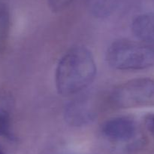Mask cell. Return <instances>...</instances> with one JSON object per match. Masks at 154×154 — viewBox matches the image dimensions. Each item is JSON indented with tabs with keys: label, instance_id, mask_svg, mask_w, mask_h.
<instances>
[{
	"label": "cell",
	"instance_id": "obj_1",
	"mask_svg": "<svg viewBox=\"0 0 154 154\" xmlns=\"http://www.w3.org/2000/svg\"><path fill=\"white\" fill-rule=\"evenodd\" d=\"M96 63L90 51L83 46L70 48L61 57L55 73L59 94L71 96L80 93L94 81Z\"/></svg>",
	"mask_w": 154,
	"mask_h": 154
},
{
	"label": "cell",
	"instance_id": "obj_2",
	"mask_svg": "<svg viewBox=\"0 0 154 154\" xmlns=\"http://www.w3.org/2000/svg\"><path fill=\"white\" fill-rule=\"evenodd\" d=\"M106 60L118 70H141L154 66V48L141 42L120 39L108 47Z\"/></svg>",
	"mask_w": 154,
	"mask_h": 154
},
{
	"label": "cell",
	"instance_id": "obj_3",
	"mask_svg": "<svg viewBox=\"0 0 154 154\" xmlns=\"http://www.w3.org/2000/svg\"><path fill=\"white\" fill-rule=\"evenodd\" d=\"M111 100L119 108L153 107L154 78H138L125 82L113 90Z\"/></svg>",
	"mask_w": 154,
	"mask_h": 154
},
{
	"label": "cell",
	"instance_id": "obj_4",
	"mask_svg": "<svg viewBox=\"0 0 154 154\" xmlns=\"http://www.w3.org/2000/svg\"><path fill=\"white\" fill-rule=\"evenodd\" d=\"M102 131L107 138L112 141H129L136 136L137 125L132 118L119 116L104 122Z\"/></svg>",
	"mask_w": 154,
	"mask_h": 154
},
{
	"label": "cell",
	"instance_id": "obj_5",
	"mask_svg": "<svg viewBox=\"0 0 154 154\" xmlns=\"http://www.w3.org/2000/svg\"><path fill=\"white\" fill-rule=\"evenodd\" d=\"M65 119L72 126H84L96 118V112L91 103L87 98L72 101L65 108Z\"/></svg>",
	"mask_w": 154,
	"mask_h": 154
},
{
	"label": "cell",
	"instance_id": "obj_6",
	"mask_svg": "<svg viewBox=\"0 0 154 154\" xmlns=\"http://www.w3.org/2000/svg\"><path fill=\"white\" fill-rule=\"evenodd\" d=\"M132 30L140 42L154 48V14H142L135 17Z\"/></svg>",
	"mask_w": 154,
	"mask_h": 154
},
{
	"label": "cell",
	"instance_id": "obj_7",
	"mask_svg": "<svg viewBox=\"0 0 154 154\" xmlns=\"http://www.w3.org/2000/svg\"><path fill=\"white\" fill-rule=\"evenodd\" d=\"M119 0H87L89 11L96 18H106L114 11Z\"/></svg>",
	"mask_w": 154,
	"mask_h": 154
},
{
	"label": "cell",
	"instance_id": "obj_8",
	"mask_svg": "<svg viewBox=\"0 0 154 154\" xmlns=\"http://www.w3.org/2000/svg\"><path fill=\"white\" fill-rule=\"evenodd\" d=\"M10 29V13L7 5L0 2V52L5 46Z\"/></svg>",
	"mask_w": 154,
	"mask_h": 154
},
{
	"label": "cell",
	"instance_id": "obj_9",
	"mask_svg": "<svg viewBox=\"0 0 154 154\" xmlns=\"http://www.w3.org/2000/svg\"><path fill=\"white\" fill-rule=\"evenodd\" d=\"M0 137L8 139L13 138L11 120L9 110L0 111Z\"/></svg>",
	"mask_w": 154,
	"mask_h": 154
},
{
	"label": "cell",
	"instance_id": "obj_10",
	"mask_svg": "<svg viewBox=\"0 0 154 154\" xmlns=\"http://www.w3.org/2000/svg\"><path fill=\"white\" fill-rule=\"evenodd\" d=\"M75 0H48L49 7L53 11H62L67 8Z\"/></svg>",
	"mask_w": 154,
	"mask_h": 154
},
{
	"label": "cell",
	"instance_id": "obj_11",
	"mask_svg": "<svg viewBox=\"0 0 154 154\" xmlns=\"http://www.w3.org/2000/svg\"><path fill=\"white\" fill-rule=\"evenodd\" d=\"M144 122L147 131L154 137V113H149L145 115Z\"/></svg>",
	"mask_w": 154,
	"mask_h": 154
},
{
	"label": "cell",
	"instance_id": "obj_12",
	"mask_svg": "<svg viewBox=\"0 0 154 154\" xmlns=\"http://www.w3.org/2000/svg\"><path fill=\"white\" fill-rule=\"evenodd\" d=\"M11 98L7 94L0 91V111L10 110Z\"/></svg>",
	"mask_w": 154,
	"mask_h": 154
},
{
	"label": "cell",
	"instance_id": "obj_13",
	"mask_svg": "<svg viewBox=\"0 0 154 154\" xmlns=\"http://www.w3.org/2000/svg\"><path fill=\"white\" fill-rule=\"evenodd\" d=\"M0 154H5V153L4 151H3V149H2L1 146H0Z\"/></svg>",
	"mask_w": 154,
	"mask_h": 154
}]
</instances>
